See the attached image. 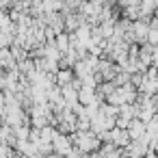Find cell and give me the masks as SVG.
<instances>
[{
	"label": "cell",
	"mask_w": 158,
	"mask_h": 158,
	"mask_svg": "<svg viewBox=\"0 0 158 158\" xmlns=\"http://www.w3.org/2000/svg\"><path fill=\"white\" fill-rule=\"evenodd\" d=\"M9 56H11L9 52H0V63H7V65H9V63H11V59H9Z\"/></svg>",
	"instance_id": "4"
},
{
	"label": "cell",
	"mask_w": 158,
	"mask_h": 158,
	"mask_svg": "<svg viewBox=\"0 0 158 158\" xmlns=\"http://www.w3.org/2000/svg\"><path fill=\"white\" fill-rule=\"evenodd\" d=\"M74 145H72V139H69V134H63V132H54V136H52V152L54 154H61V156H65L69 149H72Z\"/></svg>",
	"instance_id": "1"
},
{
	"label": "cell",
	"mask_w": 158,
	"mask_h": 158,
	"mask_svg": "<svg viewBox=\"0 0 158 158\" xmlns=\"http://www.w3.org/2000/svg\"><path fill=\"white\" fill-rule=\"evenodd\" d=\"M126 132H128L130 141H132V139H141V136L145 134V121H141L139 117H132L130 123H128V128H126Z\"/></svg>",
	"instance_id": "3"
},
{
	"label": "cell",
	"mask_w": 158,
	"mask_h": 158,
	"mask_svg": "<svg viewBox=\"0 0 158 158\" xmlns=\"http://www.w3.org/2000/svg\"><path fill=\"white\" fill-rule=\"evenodd\" d=\"M74 78H76V76H74V69H72V67H59V69L54 72V85H56V87H65V85H69Z\"/></svg>",
	"instance_id": "2"
}]
</instances>
